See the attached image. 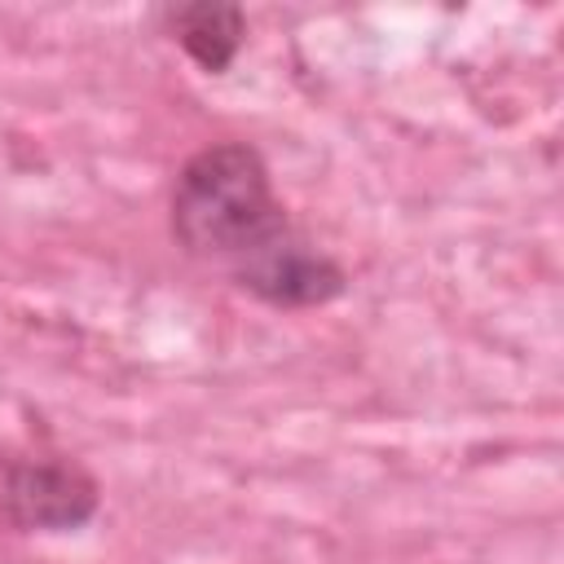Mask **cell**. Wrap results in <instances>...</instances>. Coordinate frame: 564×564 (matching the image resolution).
<instances>
[{"instance_id":"obj_3","label":"cell","mask_w":564,"mask_h":564,"mask_svg":"<svg viewBox=\"0 0 564 564\" xmlns=\"http://www.w3.org/2000/svg\"><path fill=\"white\" fill-rule=\"evenodd\" d=\"M163 26L167 35L212 75H220L247 35V13L238 4H220V0H198V4H176L163 9Z\"/></svg>"},{"instance_id":"obj_2","label":"cell","mask_w":564,"mask_h":564,"mask_svg":"<svg viewBox=\"0 0 564 564\" xmlns=\"http://www.w3.org/2000/svg\"><path fill=\"white\" fill-rule=\"evenodd\" d=\"M101 507V489L66 454H9L0 458V516L26 533L84 529Z\"/></svg>"},{"instance_id":"obj_1","label":"cell","mask_w":564,"mask_h":564,"mask_svg":"<svg viewBox=\"0 0 564 564\" xmlns=\"http://www.w3.org/2000/svg\"><path fill=\"white\" fill-rule=\"evenodd\" d=\"M172 238L269 308H322L348 286V273L286 216L264 154L247 141H212L181 163Z\"/></svg>"}]
</instances>
